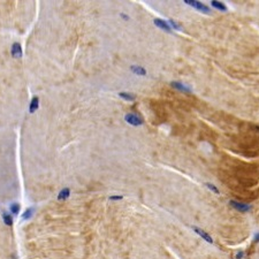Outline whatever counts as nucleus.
Instances as JSON below:
<instances>
[{"mask_svg":"<svg viewBox=\"0 0 259 259\" xmlns=\"http://www.w3.org/2000/svg\"><path fill=\"white\" fill-rule=\"evenodd\" d=\"M124 120H126L129 124H131V126H141V124H143V119L139 118L138 115L133 114V113L126 114Z\"/></svg>","mask_w":259,"mask_h":259,"instance_id":"nucleus-1","label":"nucleus"},{"mask_svg":"<svg viewBox=\"0 0 259 259\" xmlns=\"http://www.w3.org/2000/svg\"><path fill=\"white\" fill-rule=\"evenodd\" d=\"M184 2L188 4V5H190V6H192V7H195V8H197L198 10H202L204 13H210V8L207 7L206 5H204L203 2H199V1H196V0H184Z\"/></svg>","mask_w":259,"mask_h":259,"instance_id":"nucleus-2","label":"nucleus"},{"mask_svg":"<svg viewBox=\"0 0 259 259\" xmlns=\"http://www.w3.org/2000/svg\"><path fill=\"white\" fill-rule=\"evenodd\" d=\"M229 204L234 207L235 210L239 211V212H248V211H250V208H251V206H250V205H248V204L239 203V202H236V200H230V203H229Z\"/></svg>","mask_w":259,"mask_h":259,"instance_id":"nucleus-3","label":"nucleus"},{"mask_svg":"<svg viewBox=\"0 0 259 259\" xmlns=\"http://www.w3.org/2000/svg\"><path fill=\"white\" fill-rule=\"evenodd\" d=\"M194 230L196 231L197 234L200 236V237H203L206 242H208V243H213V239H212V237L207 234L206 231H204L203 229H200V228H198V227H194Z\"/></svg>","mask_w":259,"mask_h":259,"instance_id":"nucleus-4","label":"nucleus"},{"mask_svg":"<svg viewBox=\"0 0 259 259\" xmlns=\"http://www.w3.org/2000/svg\"><path fill=\"white\" fill-rule=\"evenodd\" d=\"M12 55L14 58H21L22 57V49L19 43H14L12 46Z\"/></svg>","mask_w":259,"mask_h":259,"instance_id":"nucleus-5","label":"nucleus"},{"mask_svg":"<svg viewBox=\"0 0 259 259\" xmlns=\"http://www.w3.org/2000/svg\"><path fill=\"white\" fill-rule=\"evenodd\" d=\"M155 24L157 25V27H159V28H161L163 30H165V31H170V27H169V24L166 22V21L164 20H161V19H155Z\"/></svg>","mask_w":259,"mask_h":259,"instance_id":"nucleus-6","label":"nucleus"},{"mask_svg":"<svg viewBox=\"0 0 259 259\" xmlns=\"http://www.w3.org/2000/svg\"><path fill=\"white\" fill-rule=\"evenodd\" d=\"M170 85H172L173 88L177 89V90L182 91V92H188V93L191 92V89H190V88H188V86H186L184 84H182V83H180V82H172L170 83Z\"/></svg>","mask_w":259,"mask_h":259,"instance_id":"nucleus-7","label":"nucleus"},{"mask_svg":"<svg viewBox=\"0 0 259 259\" xmlns=\"http://www.w3.org/2000/svg\"><path fill=\"white\" fill-rule=\"evenodd\" d=\"M38 103H39L38 97H33V98L31 99L30 107H29V112H30V113H35V112L37 111V108H38Z\"/></svg>","mask_w":259,"mask_h":259,"instance_id":"nucleus-8","label":"nucleus"},{"mask_svg":"<svg viewBox=\"0 0 259 259\" xmlns=\"http://www.w3.org/2000/svg\"><path fill=\"white\" fill-rule=\"evenodd\" d=\"M70 195V190L68 189V188H65V189H62L61 191L59 192V196H58V199L59 200H63V199H67L68 197Z\"/></svg>","mask_w":259,"mask_h":259,"instance_id":"nucleus-9","label":"nucleus"},{"mask_svg":"<svg viewBox=\"0 0 259 259\" xmlns=\"http://www.w3.org/2000/svg\"><path fill=\"white\" fill-rule=\"evenodd\" d=\"M131 70H133V73L136 74V75H141V76L146 75V70H145L143 67H139V66H131Z\"/></svg>","mask_w":259,"mask_h":259,"instance_id":"nucleus-10","label":"nucleus"},{"mask_svg":"<svg viewBox=\"0 0 259 259\" xmlns=\"http://www.w3.org/2000/svg\"><path fill=\"white\" fill-rule=\"evenodd\" d=\"M2 220L7 226H12L13 225V217L7 212H2Z\"/></svg>","mask_w":259,"mask_h":259,"instance_id":"nucleus-11","label":"nucleus"},{"mask_svg":"<svg viewBox=\"0 0 259 259\" xmlns=\"http://www.w3.org/2000/svg\"><path fill=\"white\" fill-rule=\"evenodd\" d=\"M33 212H35V208L33 207H29V208H27L25 211H24V213L22 214V219L23 220H28V219H30L32 217V214H33Z\"/></svg>","mask_w":259,"mask_h":259,"instance_id":"nucleus-12","label":"nucleus"},{"mask_svg":"<svg viewBox=\"0 0 259 259\" xmlns=\"http://www.w3.org/2000/svg\"><path fill=\"white\" fill-rule=\"evenodd\" d=\"M9 211L12 212V214L17 215L19 212H20V204H19V203H13V204H10Z\"/></svg>","mask_w":259,"mask_h":259,"instance_id":"nucleus-13","label":"nucleus"},{"mask_svg":"<svg viewBox=\"0 0 259 259\" xmlns=\"http://www.w3.org/2000/svg\"><path fill=\"white\" fill-rule=\"evenodd\" d=\"M211 5H212V7L217 8L218 10H222V12H226V10H227V7H226L222 2H219V1H212Z\"/></svg>","mask_w":259,"mask_h":259,"instance_id":"nucleus-14","label":"nucleus"},{"mask_svg":"<svg viewBox=\"0 0 259 259\" xmlns=\"http://www.w3.org/2000/svg\"><path fill=\"white\" fill-rule=\"evenodd\" d=\"M120 94V97L121 98H123V99H126V100H130V102H133V100H135V94H133V93H128V92H120L119 93Z\"/></svg>","mask_w":259,"mask_h":259,"instance_id":"nucleus-15","label":"nucleus"},{"mask_svg":"<svg viewBox=\"0 0 259 259\" xmlns=\"http://www.w3.org/2000/svg\"><path fill=\"white\" fill-rule=\"evenodd\" d=\"M206 186L210 189V190H212V191H214L215 194H219V189H218L215 186H213V184H211V183H206Z\"/></svg>","mask_w":259,"mask_h":259,"instance_id":"nucleus-16","label":"nucleus"},{"mask_svg":"<svg viewBox=\"0 0 259 259\" xmlns=\"http://www.w3.org/2000/svg\"><path fill=\"white\" fill-rule=\"evenodd\" d=\"M169 23H170V25H172V27H173V28H175L176 30H181V27H180V25H178V24H177V23H176L175 21H173V20H169Z\"/></svg>","mask_w":259,"mask_h":259,"instance_id":"nucleus-17","label":"nucleus"},{"mask_svg":"<svg viewBox=\"0 0 259 259\" xmlns=\"http://www.w3.org/2000/svg\"><path fill=\"white\" fill-rule=\"evenodd\" d=\"M110 199L111 200H119V199H122V196H111Z\"/></svg>","mask_w":259,"mask_h":259,"instance_id":"nucleus-18","label":"nucleus"},{"mask_svg":"<svg viewBox=\"0 0 259 259\" xmlns=\"http://www.w3.org/2000/svg\"><path fill=\"white\" fill-rule=\"evenodd\" d=\"M242 256H243V252H239V253H237V258H242Z\"/></svg>","mask_w":259,"mask_h":259,"instance_id":"nucleus-19","label":"nucleus"}]
</instances>
